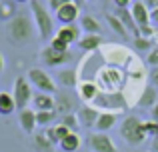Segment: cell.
<instances>
[{"label": "cell", "instance_id": "obj_6", "mask_svg": "<svg viewBox=\"0 0 158 152\" xmlns=\"http://www.w3.org/2000/svg\"><path fill=\"white\" fill-rule=\"evenodd\" d=\"M72 52H60V50H54V48H50L46 44V46L40 50V62L46 64V66L50 68H56V66H66V64L72 60Z\"/></svg>", "mask_w": 158, "mask_h": 152}, {"label": "cell", "instance_id": "obj_33", "mask_svg": "<svg viewBox=\"0 0 158 152\" xmlns=\"http://www.w3.org/2000/svg\"><path fill=\"white\" fill-rule=\"evenodd\" d=\"M48 46L54 48V50H60V52H68V50H70L68 44H64L62 40H58V38H52L50 42H48Z\"/></svg>", "mask_w": 158, "mask_h": 152}, {"label": "cell", "instance_id": "obj_15", "mask_svg": "<svg viewBox=\"0 0 158 152\" xmlns=\"http://www.w3.org/2000/svg\"><path fill=\"white\" fill-rule=\"evenodd\" d=\"M32 110L34 112H50V110H54V94H44V92L34 94Z\"/></svg>", "mask_w": 158, "mask_h": 152}, {"label": "cell", "instance_id": "obj_37", "mask_svg": "<svg viewBox=\"0 0 158 152\" xmlns=\"http://www.w3.org/2000/svg\"><path fill=\"white\" fill-rule=\"evenodd\" d=\"M152 122H158V104L152 108Z\"/></svg>", "mask_w": 158, "mask_h": 152}, {"label": "cell", "instance_id": "obj_23", "mask_svg": "<svg viewBox=\"0 0 158 152\" xmlns=\"http://www.w3.org/2000/svg\"><path fill=\"white\" fill-rule=\"evenodd\" d=\"M78 94H80V98L84 102H88V104H92L94 102V98L98 96V86L94 84V82H82V86H78Z\"/></svg>", "mask_w": 158, "mask_h": 152}, {"label": "cell", "instance_id": "obj_12", "mask_svg": "<svg viewBox=\"0 0 158 152\" xmlns=\"http://www.w3.org/2000/svg\"><path fill=\"white\" fill-rule=\"evenodd\" d=\"M18 124H20V128H22L24 134L34 136V130L38 128V124H36V112L32 108L18 110Z\"/></svg>", "mask_w": 158, "mask_h": 152}, {"label": "cell", "instance_id": "obj_34", "mask_svg": "<svg viewBox=\"0 0 158 152\" xmlns=\"http://www.w3.org/2000/svg\"><path fill=\"white\" fill-rule=\"evenodd\" d=\"M148 78H150V86H154V88H158V66H154L150 70V74H148Z\"/></svg>", "mask_w": 158, "mask_h": 152}, {"label": "cell", "instance_id": "obj_38", "mask_svg": "<svg viewBox=\"0 0 158 152\" xmlns=\"http://www.w3.org/2000/svg\"><path fill=\"white\" fill-rule=\"evenodd\" d=\"M72 4H74V6H78V8H82L86 4V0H72Z\"/></svg>", "mask_w": 158, "mask_h": 152}, {"label": "cell", "instance_id": "obj_14", "mask_svg": "<svg viewBox=\"0 0 158 152\" xmlns=\"http://www.w3.org/2000/svg\"><path fill=\"white\" fill-rule=\"evenodd\" d=\"M98 114H100V110L94 108L92 104H84L78 108L76 116H78V122H80L82 126H86V128H94V124H96L98 120Z\"/></svg>", "mask_w": 158, "mask_h": 152}, {"label": "cell", "instance_id": "obj_21", "mask_svg": "<svg viewBox=\"0 0 158 152\" xmlns=\"http://www.w3.org/2000/svg\"><path fill=\"white\" fill-rule=\"evenodd\" d=\"M102 36L100 34H84L80 40H78V46H80V50H84V52H94V50H98V48L102 46Z\"/></svg>", "mask_w": 158, "mask_h": 152}, {"label": "cell", "instance_id": "obj_40", "mask_svg": "<svg viewBox=\"0 0 158 152\" xmlns=\"http://www.w3.org/2000/svg\"><path fill=\"white\" fill-rule=\"evenodd\" d=\"M152 152H158V136L154 138V144H152Z\"/></svg>", "mask_w": 158, "mask_h": 152}, {"label": "cell", "instance_id": "obj_41", "mask_svg": "<svg viewBox=\"0 0 158 152\" xmlns=\"http://www.w3.org/2000/svg\"><path fill=\"white\" fill-rule=\"evenodd\" d=\"M12 2H14V4H30V0H12Z\"/></svg>", "mask_w": 158, "mask_h": 152}, {"label": "cell", "instance_id": "obj_27", "mask_svg": "<svg viewBox=\"0 0 158 152\" xmlns=\"http://www.w3.org/2000/svg\"><path fill=\"white\" fill-rule=\"evenodd\" d=\"M16 110V102L12 92H0V114L2 116H8Z\"/></svg>", "mask_w": 158, "mask_h": 152}, {"label": "cell", "instance_id": "obj_11", "mask_svg": "<svg viewBox=\"0 0 158 152\" xmlns=\"http://www.w3.org/2000/svg\"><path fill=\"white\" fill-rule=\"evenodd\" d=\"M80 26L78 24H66V26H60L56 30V34H54V38L62 40L64 44H68V46H72V44H76L78 40H80Z\"/></svg>", "mask_w": 158, "mask_h": 152}, {"label": "cell", "instance_id": "obj_26", "mask_svg": "<svg viewBox=\"0 0 158 152\" xmlns=\"http://www.w3.org/2000/svg\"><path fill=\"white\" fill-rule=\"evenodd\" d=\"M80 144H82L80 136H78L76 132H70L68 136H66L64 140L58 144V148H60L62 152H76L78 148H80Z\"/></svg>", "mask_w": 158, "mask_h": 152}, {"label": "cell", "instance_id": "obj_35", "mask_svg": "<svg viewBox=\"0 0 158 152\" xmlns=\"http://www.w3.org/2000/svg\"><path fill=\"white\" fill-rule=\"evenodd\" d=\"M150 24L152 26H158V8L156 10H150Z\"/></svg>", "mask_w": 158, "mask_h": 152}, {"label": "cell", "instance_id": "obj_32", "mask_svg": "<svg viewBox=\"0 0 158 152\" xmlns=\"http://www.w3.org/2000/svg\"><path fill=\"white\" fill-rule=\"evenodd\" d=\"M70 2H72V0H48V10H50L52 14H56L62 6H66V4H70Z\"/></svg>", "mask_w": 158, "mask_h": 152}, {"label": "cell", "instance_id": "obj_2", "mask_svg": "<svg viewBox=\"0 0 158 152\" xmlns=\"http://www.w3.org/2000/svg\"><path fill=\"white\" fill-rule=\"evenodd\" d=\"M30 14H32V20H34L38 38L44 40V42H50L54 34H56V30H54V18H52V12L48 10V6L42 0H30Z\"/></svg>", "mask_w": 158, "mask_h": 152}, {"label": "cell", "instance_id": "obj_36", "mask_svg": "<svg viewBox=\"0 0 158 152\" xmlns=\"http://www.w3.org/2000/svg\"><path fill=\"white\" fill-rule=\"evenodd\" d=\"M144 4H146L150 10H156L158 8V0H144Z\"/></svg>", "mask_w": 158, "mask_h": 152}, {"label": "cell", "instance_id": "obj_8", "mask_svg": "<svg viewBox=\"0 0 158 152\" xmlns=\"http://www.w3.org/2000/svg\"><path fill=\"white\" fill-rule=\"evenodd\" d=\"M86 146L92 152H118L112 138L104 132H90L86 136Z\"/></svg>", "mask_w": 158, "mask_h": 152}, {"label": "cell", "instance_id": "obj_25", "mask_svg": "<svg viewBox=\"0 0 158 152\" xmlns=\"http://www.w3.org/2000/svg\"><path fill=\"white\" fill-rule=\"evenodd\" d=\"M56 146L46 138V134H34L32 138V150L34 152H54Z\"/></svg>", "mask_w": 158, "mask_h": 152}, {"label": "cell", "instance_id": "obj_29", "mask_svg": "<svg viewBox=\"0 0 158 152\" xmlns=\"http://www.w3.org/2000/svg\"><path fill=\"white\" fill-rule=\"evenodd\" d=\"M58 122H60V124H64L66 128L70 130V132H76V130L80 128V122H78V116H76V112H72V114H66V116H60V118H58Z\"/></svg>", "mask_w": 158, "mask_h": 152}, {"label": "cell", "instance_id": "obj_28", "mask_svg": "<svg viewBox=\"0 0 158 152\" xmlns=\"http://www.w3.org/2000/svg\"><path fill=\"white\" fill-rule=\"evenodd\" d=\"M16 4L14 2H2L0 0V22H10L16 16Z\"/></svg>", "mask_w": 158, "mask_h": 152}, {"label": "cell", "instance_id": "obj_17", "mask_svg": "<svg viewBox=\"0 0 158 152\" xmlns=\"http://www.w3.org/2000/svg\"><path fill=\"white\" fill-rule=\"evenodd\" d=\"M116 16H118L120 22L124 24V28L128 30V34H132L134 38H138V36H140V28L136 26L134 18H132L130 8H116Z\"/></svg>", "mask_w": 158, "mask_h": 152}, {"label": "cell", "instance_id": "obj_39", "mask_svg": "<svg viewBox=\"0 0 158 152\" xmlns=\"http://www.w3.org/2000/svg\"><path fill=\"white\" fill-rule=\"evenodd\" d=\"M4 62H6V60H4L2 52H0V74H2V72H4Z\"/></svg>", "mask_w": 158, "mask_h": 152}, {"label": "cell", "instance_id": "obj_7", "mask_svg": "<svg viewBox=\"0 0 158 152\" xmlns=\"http://www.w3.org/2000/svg\"><path fill=\"white\" fill-rule=\"evenodd\" d=\"M94 108H102L106 112H114V110L126 108V100L120 92H112V94H98L92 102Z\"/></svg>", "mask_w": 158, "mask_h": 152}, {"label": "cell", "instance_id": "obj_18", "mask_svg": "<svg viewBox=\"0 0 158 152\" xmlns=\"http://www.w3.org/2000/svg\"><path fill=\"white\" fill-rule=\"evenodd\" d=\"M158 104V88L154 86H144V90L140 92V98H138V106L142 108H154Z\"/></svg>", "mask_w": 158, "mask_h": 152}, {"label": "cell", "instance_id": "obj_4", "mask_svg": "<svg viewBox=\"0 0 158 152\" xmlns=\"http://www.w3.org/2000/svg\"><path fill=\"white\" fill-rule=\"evenodd\" d=\"M12 96H14V102H16V108H18V110H24V108H28V104H32L34 92H32V84L28 82L26 76L14 78Z\"/></svg>", "mask_w": 158, "mask_h": 152}, {"label": "cell", "instance_id": "obj_19", "mask_svg": "<svg viewBox=\"0 0 158 152\" xmlns=\"http://www.w3.org/2000/svg\"><path fill=\"white\" fill-rule=\"evenodd\" d=\"M44 134H46V138H48V140L52 142L54 146H56V144H60V142L64 140L66 136H68V134H70V130L66 128L64 124H60V122H56L54 126H50V128H46V130H44Z\"/></svg>", "mask_w": 158, "mask_h": 152}, {"label": "cell", "instance_id": "obj_16", "mask_svg": "<svg viewBox=\"0 0 158 152\" xmlns=\"http://www.w3.org/2000/svg\"><path fill=\"white\" fill-rule=\"evenodd\" d=\"M118 122V114L116 112H106V110H102L100 114H98V120L96 124H94V132H108L110 128H114V124Z\"/></svg>", "mask_w": 158, "mask_h": 152}, {"label": "cell", "instance_id": "obj_13", "mask_svg": "<svg viewBox=\"0 0 158 152\" xmlns=\"http://www.w3.org/2000/svg\"><path fill=\"white\" fill-rule=\"evenodd\" d=\"M54 16H56V20L60 22V26H66V24H76V20L80 18V8L74 6V4L70 2V4H66V6H62Z\"/></svg>", "mask_w": 158, "mask_h": 152}, {"label": "cell", "instance_id": "obj_42", "mask_svg": "<svg viewBox=\"0 0 158 152\" xmlns=\"http://www.w3.org/2000/svg\"><path fill=\"white\" fill-rule=\"evenodd\" d=\"M86 2H96V0H86Z\"/></svg>", "mask_w": 158, "mask_h": 152}, {"label": "cell", "instance_id": "obj_3", "mask_svg": "<svg viewBox=\"0 0 158 152\" xmlns=\"http://www.w3.org/2000/svg\"><path fill=\"white\" fill-rule=\"evenodd\" d=\"M120 136L126 140L128 146H138L146 140V132H144V120L138 116H126L120 124Z\"/></svg>", "mask_w": 158, "mask_h": 152}, {"label": "cell", "instance_id": "obj_1", "mask_svg": "<svg viewBox=\"0 0 158 152\" xmlns=\"http://www.w3.org/2000/svg\"><path fill=\"white\" fill-rule=\"evenodd\" d=\"M34 30H36L34 20H32V16L28 14V12H18L10 22H6V36L16 46L32 42L34 36H36Z\"/></svg>", "mask_w": 158, "mask_h": 152}, {"label": "cell", "instance_id": "obj_30", "mask_svg": "<svg viewBox=\"0 0 158 152\" xmlns=\"http://www.w3.org/2000/svg\"><path fill=\"white\" fill-rule=\"evenodd\" d=\"M58 118L56 110H50V112H36V124L38 126H48L50 122H54Z\"/></svg>", "mask_w": 158, "mask_h": 152}, {"label": "cell", "instance_id": "obj_31", "mask_svg": "<svg viewBox=\"0 0 158 152\" xmlns=\"http://www.w3.org/2000/svg\"><path fill=\"white\" fill-rule=\"evenodd\" d=\"M134 48H138V50H150L152 48V38H144V36L134 38Z\"/></svg>", "mask_w": 158, "mask_h": 152}, {"label": "cell", "instance_id": "obj_24", "mask_svg": "<svg viewBox=\"0 0 158 152\" xmlns=\"http://www.w3.org/2000/svg\"><path fill=\"white\" fill-rule=\"evenodd\" d=\"M104 18H106L108 26H110V30H112V32H116V34H118L120 38H124V40H126L128 36H130V34H128V30L124 28V24L120 22V18H118L116 14H110V12H106V14H104Z\"/></svg>", "mask_w": 158, "mask_h": 152}, {"label": "cell", "instance_id": "obj_43", "mask_svg": "<svg viewBox=\"0 0 158 152\" xmlns=\"http://www.w3.org/2000/svg\"><path fill=\"white\" fill-rule=\"evenodd\" d=\"M130 2H134V0H130Z\"/></svg>", "mask_w": 158, "mask_h": 152}, {"label": "cell", "instance_id": "obj_20", "mask_svg": "<svg viewBox=\"0 0 158 152\" xmlns=\"http://www.w3.org/2000/svg\"><path fill=\"white\" fill-rule=\"evenodd\" d=\"M78 26H80V30L86 32V34H100V30H102L100 22H98L92 14H82L80 18H78Z\"/></svg>", "mask_w": 158, "mask_h": 152}, {"label": "cell", "instance_id": "obj_44", "mask_svg": "<svg viewBox=\"0 0 158 152\" xmlns=\"http://www.w3.org/2000/svg\"><path fill=\"white\" fill-rule=\"evenodd\" d=\"M150 152H152V150H150Z\"/></svg>", "mask_w": 158, "mask_h": 152}, {"label": "cell", "instance_id": "obj_22", "mask_svg": "<svg viewBox=\"0 0 158 152\" xmlns=\"http://www.w3.org/2000/svg\"><path fill=\"white\" fill-rule=\"evenodd\" d=\"M54 110H56L58 118L66 116V114L74 112V102L70 96H54Z\"/></svg>", "mask_w": 158, "mask_h": 152}, {"label": "cell", "instance_id": "obj_10", "mask_svg": "<svg viewBox=\"0 0 158 152\" xmlns=\"http://www.w3.org/2000/svg\"><path fill=\"white\" fill-rule=\"evenodd\" d=\"M130 14H132V18H134L136 26H138L140 30L152 26V24H150V8L144 4V0H134V2H132Z\"/></svg>", "mask_w": 158, "mask_h": 152}, {"label": "cell", "instance_id": "obj_9", "mask_svg": "<svg viewBox=\"0 0 158 152\" xmlns=\"http://www.w3.org/2000/svg\"><path fill=\"white\" fill-rule=\"evenodd\" d=\"M54 82L62 88H76L78 86V72L74 66H62L54 72Z\"/></svg>", "mask_w": 158, "mask_h": 152}, {"label": "cell", "instance_id": "obj_5", "mask_svg": "<svg viewBox=\"0 0 158 152\" xmlns=\"http://www.w3.org/2000/svg\"><path fill=\"white\" fill-rule=\"evenodd\" d=\"M26 78L38 92L56 94V82H54V78L48 74L46 70H42V68H30V70L26 72Z\"/></svg>", "mask_w": 158, "mask_h": 152}]
</instances>
